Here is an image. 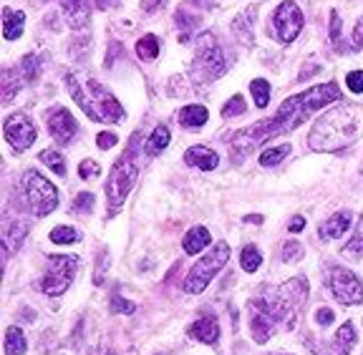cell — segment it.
<instances>
[{"mask_svg":"<svg viewBox=\"0 0 363 355\" xmlns=\"http://www.w3.org/2000/svg\"><path fill=\"white\" fill-rule=\"evenodd\" d=\"M340 98V89L338 84H320L308 89L306 94H298V96H290L288 101H283V106L278 108V113L272 118H265L260 124L247 126V129L238 131L233 136V159H242L247 157L257 144L267 139H275V136H283L295 131L298 126L311 116L318 108L328 106V103L338 101Z\"/></svg>","mask_w":363,"mask_h":355,"instance_id":"obj_1","label":"cell"},{"mask_svg":"<svg viewBox=\"0 0 363 355\" xmlns=\"http://www.w3.org/2000/svg\"><path fill=\"white\" fill-rule=\"evenodd\" d=\"M262 298L250 300V330L257 343H265L272 333L285 322V327L295 325L298 310L306 305L308 282L303 277L290 280L285 288H265Z\"/></svg>","mask_w":363,"mask_h":355,"instance_id":"obj_2","label":"cell"},{"mask_svg":"<svg viewBox=\"0 0 363 355\" xmlns=\"http://www.w3.org/2000/svg\"><path fill=\"white\" fill-rule=\"evenodd\" d=\"M361 126L363 108L356 106V103H343V106L328 111L323 118H318L308 141H311V149H315V152H340L358 139Z\"/></svg>","mask_w":363,"mask_h":355,"instance_id":"obj_3","label":"cell"},{"mask_svg":"<svg viewBox=\"0 0 363 355\" xmlns=\"http://www.w3.org/2000/svg\"><path fill=\"white\" fill-rule=\"evenodd\" d=\"M225 71H227L225 48L217 43L212 33H204L202 38H199V45H197L192 76L199 81V84H212V81L220 79Z\"/></svg>","mask_w":363,"mask_h":355,"instance_id":"obj_4","label":"cell"},{"mask_svg":"<svg viewBox=\"0 0 363 355\" xmlns=\"http://www.w3.org/2000/svg\"><path fill=\"white\" fill-rule=\"evenodd\" d=\"M227 259H230V244L217 242L215 247H212L210 252L204 254L197 265L192 267V272H189L187 280H184V293H189V295L202 293V290L212 282V277L225 267Z\"/></svg>","mask_w":363,"mask_h":355,"instance_id":"obj_5","label":"cell"},{"mask_svg":"<svg viewBox=\"0 0 363 355\" xmlns=\"http://www.w3.org/2000/svg\"><path fill=\"white\" fill-rule=\"evenodd\" d=\"M136 176H139V167L131 162V157H121L113 164L111 174L106 181V199H108V215H116L126 202V194L131 192Z\"/></svg>","mask_w":363,"mask_h":355,"instance_id":"obj_6","label":"cell"},{"mask_svg":"<svg viewBox=\"0 0 363 355\" xmlns=\"http://www.w3.org/2000/svg\"><path fill=\"white\" fill-rule=\"evenodd\" d=\"M23 194L28 199V207L35 217L51 215L58 207V189L38 171H26L23 176Z\"/></svg>","mask_w":363,"mask_h":355,"instance_id":"obj_7","label":"cell"},{"mask_svg":"<svg viewBox=\"0 0 363 355\" xmlns=\"http://www.w3.org/2000/svg\"><path fill=\"white\" fill-rule=\"evenodd\" d=\"M79 270V257L74 254H63V257H48V270L40 277V290L51 298H58L68 290Z\"/></svg>","mask_w":363,"mask_h":355,"instance_id":"obj_8","label":"cell"},{"mask_svg":"<svg viewBox=\"0 0 363 355\" xmlns=\"http://www.w3.org/2000/svg\"><path fill=\"white\" fill-rule=\"evenodd\" d=\"M272 28H275V35H278L283 43H290V40L298 38V33L303 30V11L298 8L295 0H283L272 16Z\"/></svg>","mask_w":363,"mask_h":355,"instance_id":"obj_9","label":"cell"},{"mask_svg":"<svg viewBox=\"0 0 363 355\" xmlns=\"http://www.w3.org/2000/svg\"><path fill=\"white\" fill-rule=\"evenodd\" d=\"M330 290H333L335 300H340V303H363V282L351 270H346V267H333L330 270Z\"/></svg>","mask_w":363,"mask_h":355,"instance_id":"obj_10","label":"cell"},{"mask_svg":"<svg viewBox=\"0 0 363 355\" xmlns=\"http://www.w3.org/2000/svg\"><path fill=\"white\" fill-rule=\"evenodd\" d=\"M3 134H6L8 144L16 152H26L35 141V126L26 113H13L6 121V126H3Z\"/></svg>","mask_w":363,"mask_h":355,"instance_id":"obj_11","label":"cell"},{"mask_svg":"<svg viewBox=\"0 0 363 355\" xmlns=\"http://www.w3.org/2000/svg\"><path fill=\"white\" fill-rule=\"evenodd\" d=\"M86 86H89L91 96H94V103H96L99 118H101V121H108V124H121V118H124V108H121V103L116 101V98H113L111 94L99 84V81L89 79L86 81Z\"/></svg>","mask_w":363,"mask_h":355,"instance_id":"obj_12","label":"cell"},{"mask_svg":"<svg viewBox=\"0 0 363 355\" xmlns=\"http://www.w3.org/2000/svg\"><path fill=\"white\" fill-rule=\"evenodd\" d=\"M48 131H51V136L58 144H68L76 136V131H79V124H76L74 116L66 108H56L48 116Z\"/></svg>","mask_w":363,"mask_h":355,"instance_id":"obj_13","label":"cell"},{"mask_svg":"<svg viewBox=\"0 0 363 355\" xmlns=\"http://www.w3.org/2000/svg\"><path fill=\"white\" fill-rule=\"evenodd\" d=\"M184 164L197 167V169H202V171H212V169H217L220 157H217L210 147H192L184 152Z\"/></svg>","mask_w":363,"mask_h":355,"instance_id":"obj_14","label":"cell"},{"mask_svg":"<svg viewBox=\"0 0 363 355\" xmlns=\"http://www.w3.org/2000/svg\"><path fill=\"white\" fill-rule=\"evenodd\" d=\"M351 220H353L351 212H338V215H333L328 222L320 225L318 235H320V240H340V237L351 230Z\"/></svg>","mask_w":363,"mask_h":355,"instance_id":"obj_15","label":"cell"},{"mask_svg":"<svg viewBox=\"0 0 363 355\" xmlns=\"http://www.w3.org/2000/svg\"><path fill=\"white\" fill-rule=\"evenodd\" d=\"M61 8L74 28H86L89 26V18H91L89 0H61Z\"/></svg>","mask_w":363,"mask_h":355,"instance_id":"obj_16","label":"cell"},{"mask_svg":"<svg viewBox=\"0 0 363 355\" xmlns=\"http://www.w3.org/2000/svg\"><path fill=\"white\" fill-rule=\"evenodd\" d=\"M189 335L192 338H197L199 343H217V338H220V325H217V317L207 315V317H199L197 322L192 325V330H189Z\"/></svg>","mask_w":363,"mask_h":355,"instance_id":"obj_17","label":"cell"},{"mask_svg":"<svg viewBox=\"0 0 363 355\" xmlns=\"http://www.w3.org/2000/svg\"><path fill=\"white\" fill-rule=\"evenodd\" d=\"M207 118H210V113L199 103H189V106H184L179 111V124L187 126V129H202L207 124Z\"/></svg>","mask_w":363,"mask_h":355,"instance_id":"obj_18","label":"cell"},{"mask_svg":"<svg viewBox=\"0 0 363 355\" xmlns=\"http://www.w3.org/2000/svg\"><path fill=\"white\" fill-rule=\"evenodd\" d=\"M26 230H28V227L23 225V222H16V220H11V217L3 220V242H6V252L16 249V244L26 237Z\"/></svg>","mask_w":363,"mask_h":355,"instance_id":"obj_19","label":"cell"},{"mask_svg":"<svg viewBox=\"0 0 363 355\" xmlns=\"http://www.w3.org/2000/svg\"><path fill=\"white\" fill-rule=\"evenodd\" d=\"M210 232L204 230V227H192L184 237V252L187 254H197L202 252L204 247H210Z\"/></svg>","mask_w":363,"mask_h":355,"instance_id":"obj_20","label":"cell"},{"mask_svg":"<svg viewBox=\"0 0 363 355\" xmlns=\"http://www.w3.org/2000/svg\"><path fill=\"white\" fill-rule=\"evenodd\" d=\"M23 21H26V16L21 11L3 8V35H6V40H16L23 33Z\"/></svg>","mask_w":363,"mask_h":355,"instance_id":"obj_21","label":"cell"},{"mask_svg":"<svg viewBox=\"0 0 363 355\" xmlns=\"http://www.w3.org/2000/svg\"><path fill=\"white\" fill-rule=\"evenodd\" d=\"M353 343H356V330H353V325H343L335 333V340H333V353L335 355H348L353 348Z\"/></svg>","mask_w":363,"mask_h":355,"instance_id":"obj_22","label":"cell"},{"mask_svg":"<svg viewBox=\"0 0 363 355\" xmlns=\"http://www.w3.org/2000/svg\"><path fill=\"white\" fill-rule=\"evenodd\" d=\"M167 147H169V129H167L164 124H159L147 144V154L149 157H157V154H162Z\"/></svg>","mask_w":363,"mask_h":355,"instance_id":"obj_23","label":"cell"},{"mask_svg":"<svg viewBox=\"0 0 363 355\" xmlns=\"http://www.w3.org/2000/svg\"><path fill=\"white\" fill-rule=\"evenodd\" d=\"M26 353V335L21 333V327L11 325L6 333V355H23Z\"/></svg>","mask_w":363,"mask_h":355,"instance_id":"obj_24","label":"cell"},{"mask_svg":"<svg viewBox=\"0 0 363 355\" xmlns=\"http://www.w3.org/2000/svg\"><path fill=\"white\" fill-rule=\"evenodd\" d=\"M136 56L142 61H154L159 56V38L157 35H144L139 43H136Z\"/></svg>","mask_w":363,"mask_h":355,"instance_id":"obj_25","label":"cell"},{"mask_svg":"<svg viewBox=\"0 0 363 355\" xmlns=\"http://www.w3.org/2000/svg\"><path fill=\"white\" fill-rule=\"evenodd\" d=\"M262 257L260 252H257L255 244H247V247H242V252H240V265H242L245 272H255L257 267H260Z\"/></svg>","mask_w":363,"mask_h":355,"instance_id":"obj_26","label":"cell"},{"mask_svg":"<svg viewBox=\"0 0 363 355\" xmlns=\"http://www.w3.org/2000/svg\"><path fill=\"white\" fill-rule=\"evenodd\" d=\"M40 162H43L51 171H56L58 176H66V162H63V157L58 152L45 149V152H40Z\"/></svg>","mask_w":363,"mask_h":355,"instance_id":"obj_27","label":"cell"},{"mask_svg":"<svg viewBox=\"0 0 363 355\" xmlns=\"http://www.w3.org/2000/svg\"><path fill=\"white\" fill-rule=\"evenodd\" d=\"M290 154V147L288 144H283V147H272V149H265V152L260 154V164L262 167H275V164H280L285 157Z\"/></svg>","mask_w":363,"mask_h":355,"instance_id":"obj_28","label":"cell"},{"mask_svg":"<svg viewBox=\"0 0 363 355\" xmlns=\"http://www.w3.org/2000/svg\"><path fill=\"white\" fill-rule=\"evenodd\" d=\"M250 91H252V96H255L257 108H265L270 103V84L262 79H255L250 84Z\"/></svg>","mask_w":363,"mask_h":355,"instance_id":"obj_29","label":"cell"},{"mask_svg":"<svg viewBox=\"0 0 363 355\" xmlns=\"http://www.w3.org/2000/svg\"><path fill=\"white\" fill-rule=\"evenodd\" d=\"M18 89H21V81H16V71L6 68V71H3V101L11 103Z\"/></svg>","mask_w":363,"mask_h":355,"instance_id":"obj_30","label":"cell"},{"mask_svg":"<svg viewBox=\"0 0 363 355\" xmlns=\"http://www.w3.org/2000/svg\"><path fill=\"white\" fill-rule=\"evenodd\" d=\"M38 71H40V58L38 56H26L21 61V76L28 84H33L35 79H38Z\"/></svg>","mask_w":363,"mask_h":355,"instance_id":"obj_31","label":"cell"},{"mask_svg":"<svg viewBox=\"0 0 363 355\" xmlns=\"http://www.w3.org/2000/svg\"><path fill=\"white\" fill-rule=\"evenodd\" d=\"M76 240H79V235H76L74 227H56V230H51V242L56 244H74Z\"/></svg>","mask_w":363,"mask_h":355,"instance_id":"obj_32","label":"cell"},{"mask_svg":"<svg viewBox=\"0 0 363 355\" xmlns=\"http://www.w3.org/2000/svg\"><path fill=\"white\" fill-rule=\"evenodd\" d=\"M238 113H245V101L242 96H233L230 101L222 106V118H230V116H238Z\"/></svg>","mask_w":363,"mask_h":355,"instance_id":"obj_33","label":"cell"},{"mask_svg":"<svg viewBox=\"0 0 363 355\" xmlns=\"http://www.w3.org/2000/svg\"><path fill=\"white\" fill-rule=\"evenodd\" d=\"M346 252L363 254V217H361V222H358V230H356V235H353V240L346 244Z\"/></svg>","mask_w":363,"mask_h":355,"instance_id":"obj_34","label":"cell"},{"mask_svg":"<svg viewBox=\"0 0 363 355\" xmlns=\"http://www.w3.org/2000/svg\"><path fill=\"white\" fill-rule=\"evenodd\" d=\"M91 209H94V194L91 192H84L76 197L74 202V212H81V215H89Z\"/></svg>","mask_w":363,"mask_h":355,"instance_id":"obj_35","label":"cell"},{"mask_svg":"<svg viewBox=\"0 0 363 355\" xmlns=\"http://www.w3.org/2000/svg\"><path fill=\"white\" fill-rule=\"evenodd\" d=\"M79 174H81V179H91V176L101 174V167H99L94 159H86V162L79 164Z\"/></svg>","mask_w":363,"mask_h":355,"instance_id":"obj_36","label":"cell"},{"mask_svg":"<svg viewBox=\"0 0 363 355\" xmlns=\"http://www.w3.org/2000/svg\"><path fill=\"white\" fill-rule=\"evenodd\" d=\"M111 310L113 312H124V315H131V312L136 310V305L129 303V300H124V298H119V295H113V298H111Z\"/></svg>","mask_w":363,"mask_h":355,"instance_id":"obj_37","label":"cell"},{"mask_svg":"<svg viewBox=\"0 0 363 355\" xmlns=\"http://www.w3.org/2000/svg\"><path fill=\"white\" fill-rule=\"evenodd\" d=\"M346 86L353 94H363V71H351L346 76Z\"/></svg>","mask_w":363,"mask_h":355,"instance_id":"obj_38","label":"cell"},{"mask_svg":"<svg viewBox=\"0 0 363 355\" xmlns=\"http://www.w3.org/2000/svg\"><path fill=\"white\" fill-rule=\"evenodd\" d=\"M330 40H333V45H335V51H340V16L338 13H330Z\"/></svg>","mask_w":363,"mask_h":355,"instance_id":"obj_39","label":"cell"},{"mask_svg":"<svg viewBox=\"0 0 363 355\" xmlns=\"http://www.w3.org/2000/svg\"><path fill=\"white\" fill-rule=\"evenodd\" d=\"M303 254V247L298 242H288L283 247V262H293L295 257H301Z\"/></svg>","mask_w":363,"mask_h":355,"instance_id":"obj_40","label":"cell"},{"mask_svg":"<svg viewBox=\"0 0 363 355\" xmlns=\"http://www.w3.org/2000/svg\"><path fill=\"white\" fill-rule=\"evenodd\" d=\"M116 141H119V139H116V134H108V131H106V134L96 136L99 149H113V147H116Z\"/></svg>","mask_w":363,"mask_h":355,"instance_id":"obj_41","label":"cell"},{"mask_svg":"<svg viewBox=\"0 0 363 355\" xmlns=\"http://www.w3.org/2000/svg\"><path fill=\"white\" fill-rule=\"evenodd\" d=\"M315 320L320 327H328L330 322H333V310H328V308H320V310L315 312Z\"/></svg>","mask_w":363,"mask_h":355,"instance_id":"obj_42","label":"cell"},{"mask_svg":"<svg viewBox=\"0 0 363 355\" xmlns=\"http://www.w3.org/2000/svg\"><path fill=\"white\" fill-rule=\"evenodd\" d=\"M353 48H356V51L363 48V18L356 23V28H353Z\"/></svg>","mask_w":363,"mask_h":355,"instance_id":"obj_43","label":"cell"},{"mask_svg":"<svg viewBox=\"0 0 363 355\" xmlns=\"http://www.w3.org/2000/svg\"><path fill=\"white\" fill-rule=\"evenodd\" d=\"M288 230H290V232H301V230H306V217H293V220H290V225H288Z\"/></svg>","mask_w":363,"mask_h":355,"instance_id":"obj_44","label":"cell"},{"mask_svg":"<svg viewBox=\"0 0 363 355\" xmlns=\"http://www.w3.org/2000/svg\"><path fill=\"white\" fill-rule=\"evenodd\" d=\"M119 3V0H96V6L101 8V11H108V8H113Z\"/></svg>","mask_w":363,"mask_h":355,"instance_id":"obj_45","label":"cell"},{"mask_svg":"<svg viewBox=\"0 0 363 355\" xmlns=\"http://www.w3.org/2000/svg\"><path fill=\"white\" fill-rule=\"evenodd\" d=\"M159 3H162V0H144L142 8H144V11H154V8H157Z\"/></svg>","mask_w":363,"mask_h":355,"instance_id":"obj_46","label":"cell"},{"mask_svg":"<svg viewBox=\"0 0 363 355\" xmlns=\"http://www.w3.org/2000/svg\"><path fill=\"white\" fill-rule=\"evenodd\" d=\"M318 71V66H311V68H306V71H301V79H308L311 74H315Z\"/></svg>","mask_w":363,"mask_h":355,"instance_id":"obj_47","label":"cell"},{"mask_svg":"<svg viewBox=\"0 0 363 355\" xmlns=\"http://www.w3.org/2000/svg\"><path fill=\"white\" fill-rule=\"evenodd\" d=\"M245 222H250V225H260L262 217H255V215H252V217H245Z\"/></svg>","mask_w":363,"mask_h":355,"instance_id":"obj_48","label":"cell"},{"mask_svg":"<svg viewBox=\"0 0 363 355\" xmlns=\"http://www.w3.org/2000/svg\"><path fill=\"white\" fill-rule=\"evenodd\" d=\"M99 355H111V353H106V350H104V353H99Z\"/></svg>","mask_w":363,"mask_h":355,"instance_id":"obj_49","label":"cell"}]
</instances>
